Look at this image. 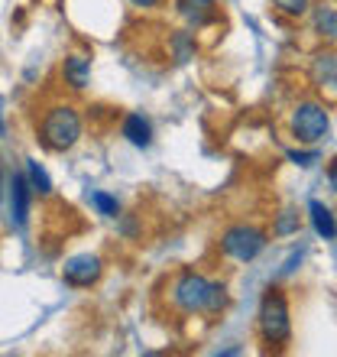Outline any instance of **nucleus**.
Segmentation results:
<instances>
[{
	"mask_svg": "<svg viewBox=\"0 0 337 357\" xmlns=\"http://www.w3.org/2000/svg\"><path fill=\"white\" fill-rule=\"evenodd\" d=\"M3 104V101H0ZM3 133H7V127H3V117H0V137H3Z\"/></svg>",
	"mask_w": 337,
	"mask_h": 357,
	"instance_id": "obj_21",
	"label": "nucleus"
},
{
	"mask_svg": "<svg viewBox=\"0 0 337 357\" xmlns=\"http://www.w3.org/2000/svg\"><path fill=\"white\" fill-rule=\"evenodd\" d=\"M26 182L36 195H52V178H49V172L36 160H26Z\"/></svg>",
	"mask_w": 337,
	"mask_h": 357,
	"instance_id": "obj_11",
	"label": "nucleus"
},
{
	"mask_svg": "<svg viewBox=\"0 0 337 357\" xmlns=\"http://www.w3.org/2000/svg\"><path fill=\"white\" fill-rule=\"evenodd\" d=\"M260 331L266 344H285L292 335V319H289V302L279 289H269L262 296L260 305Z\"/></svg>",
	"mask_w": 337,
	"mask_h": 357,
	"instance_id": "obj_3",
	"label": "nucleus"
},
{
	"mask_svg": "<svg viewBox=\"0 0 337 357\" xmlns=\"http://www.w3.org/2000/svg\"><path fill=\"white\" fill-rule=\"evenodd\" d=\"M88 202H91L94 208H97V215H104V218H117L120 215V202L113 195H107V192H91L88 195Z\"/></svg>",
	"mask_w": 337,
	"mask_h": 357,
	"instance_id": "obj_14",
	"label": "nucleus"
},
{
	"mask_svg": "<svg viewBox=\"0 0 337 357\" xmlns=\"http://www.w3.org/2000/svg\"><path fill=\"white\" fill-rule=\"evenodd\" d=\"M133 3H136V7H156L159 0H133Z\"/></svg>",
	"mask_w": 337,
	"mask_h": 357,
	"instance_id": "obj_20",
	"label": "nucleus"
},
{
	"mask_svg": "<svg viewBox=\"0 0 337 357\" xmlns=\"http://www.w3.org/2000/svg\"><path fill=\"white\" fill-rule=\"evenodd\" d=\"M205 3H214V0H205Z\"/></svg>",
	"mask_w": 337,
	"mask_h": 357,
	"instance_id": "obj_22",
	"label": "nucleus"
},
{
	"mask_svg": "<svg viewBox=\"0 0 337 357\" xmlns=\"http://www.w3.org/2000/svg\"><path fill=\"white\" fill-rule=\"evenodd\" d=\"M62 75H65V82L75 91H81L84 85H88V78H91V62L84 56H68L65 66H62Z\"/></svg>",
	"mask_w": 337,
	"mask_h": 357,
	"instance_id": "obj_9",
	"label": "nucleus"
},
{
	"mask_svg": "<svg viewBox=\"0 0 337 357\" xmlns=\"http://www.w3.org/2000/svg\"><path fill=\"white\" fill-rule=\"evenodd\" d=\"M172 299L182 312H207V315H214L227 305V289L221 282H211L205 276H198V273H182L175 282V289H172Z\"/></svg>",
	"mask_w": 337,
	"mask_h": 357,
	"instance_id": "obj_1",
	"label": "nucleus"
},
{
	"mask_svg": "<svg viewBox=\"0 0 337 357\" xmlns=\"http://www.w3.org/2000/svg\"><path fill=\"white\" fill-rule=\"evenodd\" d=\"M308 211H311V225H315L318 237H324V241H334L337 227H334V215H331V208L321 205L318 198H315V202H308Z\"/></svg>",
	"mask_w": 337,
	"mask_h": 357,
	"instance_id": "obj_10",
	"label": "nucleus"
},
{
	"mask_svg": "<svg viewBox=\"0 0 337 357\" xmlns=\"http://www.w3.org/2000/svg\"><path fill=\"white\" fill-rule=\"evenodd\" d=\"M62 276H65V282H72V286H91V282L101 280V257H94V254L72 257V260H65V266H62Z\"/></svg>",
	"mask_w": 337,
	"mask_h": 357,
	"instance_id": "obj_6",
	"label": "nucleus"
},
{
	"mask_svg": "<svg viewBox=\"0 0 337 357\" xmlns=\"http://www.w3.org/2000/svg\"><path fill=\"white\" fill-rule=\"evenodd\" d=\"M123 137L133 143V146H150L152 143V123L143 117V114H127L123 117Z\"/></svg>",
	"mask_w": 337,
	"mask_h": 357,
	"instance_id": "obj_8",
	"label": "nucleus"
},
{
	"mask_svg": "<svg viewBox=\"0 0 337 357\" xmlns=\"http://www.w3.org/2000/svg\"><path fill=\"white\" fill-rule=\"evenodd\" d=\"M272 3H276V10L285 13V17H301V13L308 10V0H272Z\"/></svg>",
	"mask_w": 337,
	"mask_h": 357,
	"instance_id": "obj_17",
	"label": "nucleus"
},
{
	"mask_svg": "<svg viewBox=\"0 0 337 357\" xmlns=\"http://www.w3.org/2000/svg\"><path fill=\"white\" fill-rule=\"evenodd\" d=\"M205 7H207L205 0H178V10H182L188 20H195V23H207V20H211V13H207Z\"/></svg>",
	"mask_w": 337,
	"mask_h": 357,
	"instance_id": "obj_15",
	"label": "nucleus"
},
{
	"mask_svg": "<svg viewBox=\"0 0 337 357\" xmlns=\"http://www.w3.org/2000/svg\"><path fill=\"white\" fill-rule=\"evenodd\" d=\"M315 29H318L321 36L334 39L337 36V13L331 3H321L318 10H315Z\"/></svg>",
	"mask_w": 337,
	"mask_h": 357,
	"instance_id": "obj_12",
	"label": "nucleus"
},
{
	"mask_svg": "<svg viewBox=\"0 0 337 357\" xmlns=\"http://www.w3.org/2000/svg\"><path fill=\"white\" fill-rule=\"evenodd\" d=\"M292 130H295V137H299L301 143H318L331 133V117L321 104L305 101L292 114Z\"/></svg>",
	"mask_w": 337,
	"mask_h": 357,
	"instance_id": "obj_5",
	"label": "nucleus"
},
{
	"mask_svg": "<svg viewBox=\"0 0 337 357\" xmlns=\"http://www.w3.org/2000/svg\"><path fill=\"white\" fill-rule=\"evenodd\" d=\"M39 133H42V143H46L49 150L65 153L81 140V117H78V111L75 107H68V104L52 107V111L42 117Z\"/></svg>",
	"mask_w": 337,
	"mask_h": 357,
	"instance_id": "obj_2",
	"label": "nucleus"
},
{
	"mask_svg": "<svg viewBox=\"0 0 337 357\" xmlns=\"http://www.w3.org/2000/svg\"><path fill=\"white\" fill-rule=\"evenodd\" d=\"M29 195H33V188H29L26 176L17 172V176H13V185H10V211H13L17 227H26V221H29Z\"/></svg>",
	"mask_w": 337,
	"mask_h": 357,
	"instance_id": "obj_7",
	"label": "nucleus"
},
{
	"mask_svg": "<svg viewBox=\"0 0 337 357\" xmlns=\"http://www.w3.org/2000/svg\"><path fill=\"white\" fill-rule=\"evenodd\" d=\"M221 247H224L227 257H234L240 264H250V260H256L266 250V234L253 225H234L221 237Z\"/></svg>",
	"mask_w": 337,
	"mask_h": 357,
	"instance_id": "obj_4",
	"label": "nucleus"
},
{
	"mask_svg": "<svg viewBox=\"0 0 337 357\" xmlns=\"http://www.w3.org/2000/svg\"><path fill=\"white\" fill-rule=\"evenodd\" d=\"M289 160L292 162H299V166H315V162L321 160L318 150H311V153H299V150H289Z\"/></svg>",
	"mask_w": 337,
	"mask_h": 357,
	"instance_id": "obj_18",
	"label": "nucleus"
},
{
	"mask_svg": "<svg viewBox=\"0 0 337 357\" xmlns=\"http://www.w3.org/2000/svg\"><path fill=\"white\" fill-rule=\"evenodd\" d=\"M299 225H301V221H299V215H295V211H282L272 231H276L279 237H285V234H295V231H299Z\"/></svg>",
	"mask_w": 337,
	"mask_h": 357,
	"instance_id": "obj_16",
	"label": "nucleus"
},
{
	"mask_svg": "<svg viewBox=\"0 0 337 357\" xmlns=\"http://www.w3.org/2000/svg\"><path fill=\"white\" fill-rule=\"evenodd\" d=\"M175 46H178V59H188V52H191V43H188V36H178Z\"/></svg>",
	"mask_w": 337,
	"mask_h": 357,
	"instance_id": "obj_19",
	"label": "nucleus"
},
{
	"mask_svg": "<svg viewBox=\"0 0 337 357\" xmlns=\"http://www.w3.org/2000/svg\"><path fill=\"white\" fill-rule=\"evenodd\" d=\"M334 72H337L334 52H328V56H318V59H315V82H318L321 88H324V85L334 88Z\"/></svg>",
	"mask_w": 337,
	"mask_h": 357,
	"instance_id": "obj_13",
	"label": "nucleus"
}]
</instances>
